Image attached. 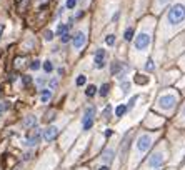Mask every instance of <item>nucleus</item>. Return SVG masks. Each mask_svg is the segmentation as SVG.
I'll return each mask as SVG.
<instances>
[{
    "label": "nucleus",
    "mask_w": 185,
    "mask_h": 170,
    "mask_svg": "<svg viewBox=\"0 0 185 170\" xmlns=\"http://www.w3.org/2000/svg\"><path fill=\"white\" fill-rule=\"evenodd\" d=\"M109 88H110L109 83H103V85L100 87V90H98V94H100L102 97H107V94H109Z\"/></svg>",
    "instance_id": "nucleus-20"
},
{
    "label": "nucleus",
    "mask_w": 185,
    "mask_h": 170,
    "mask_svg": "<svg viewBox=\"0 0 185 170\" xmlns=\"http://www.w3.org/2000/svg\"><path fill=\"white\" fill-rule=\"evenodd\" d=\"M105 67V50L103 48H98L95 52V69H103Z\"/></svg>",
    "instance_id": "nucleus-5"
},
{
    "label": "nucleus",
    "mask_w": 185,
    "mask_h": 170,
    "mask_svg": "<svg viewBox=\"0 0 185 170\" xmlns=\"http://www.w3.org/2000/svg\"><path fill=\"white\" fill-rule=\"evenodd\" d=\"M2 109H4V107H2V104H0V113H2Z\"/></svg>",
    "instance_id": "nucleus-39"
},
{
    "label": "nucleus",
    "mask_w": 185,
    "mask_h": 170,
    "mask_svg": "<svg viewBox=\"0 0 185 170\" xmlns=\"http://www.w3.org/2000/svg\"><path fill=\"white\" fill-rule=\"evenodd\" d=\"M94 115H95V107H94V105H90V107H87V109H85V117L94 119Z\"/></svg>",
    "instance_id": "nucleus-21"
},
{
    "label": "nucleus",
    "mask_w": 185,
    "mask_h": 170,
    "mask_svg": "<svg viewBox=\"0 0 185 170\" xmlns=\"http://www.w3.org/2000/svg\"><path fill=\"white\" fill-rule=\"evenodd\" d=\"M105 42H107V45H115V35H107Z\"/></svg>",
    "instance_id": "nucleus-24"
},
{
    "label": "nucleus",
    "mask_w": 185,
    "mask_h": 170,
    "mask_svg": "<svg viewBox=\"0 0 185 170\" xmlns=\"http://www.w3.org/2000/svg\"><path fill=\"white\" fill-rule=\"evenodd\" d=\"M30 69H32V70H39L40 69V62L39 60H33L32 63H30Z\"/></svg>",
    "instance_id": "nucleus-28"
},
{
    "label": "nucleus",
    "mask_w": 185,
    "mask_h": 170,
    "mask_svg": "<svg viewBox=\"0 0 185 170\" xmlns=\"http://www.w3.org/2000/svg\"><path fill=\"white\" fill-rule=\"evenodd\" d=\"M44 140L45 142H54L55 138H57V135H58V128L57 127H48V128H45L44 130Z\"/></svg>",
    "instance_id": "nucleus-6"
},
{
    "label": "nucleus",
    "mask_w": 185,
    "mask_h": 170,
    "mask_svg": "<svg viewBox=\"0 0 185 170\" xmlns=\"http://www.w3.org/2000/svg\"><path fill=\"white\" fill-rule=\"evenodd\" d=\"M180 117H182V122L185 123V104H183V107H182V113H180Z\"/></svg>",
    "instance_id": "nucleus-35"
},
{
    "label": "nucleus",
    "mask_w": 185,
    "mask_h": 170,
    "mask_svg": "<svg viewBox=\"0 0 185 170\" xmlns=\"http://www.w3.org/2000/svg\"><path fill=\"white\" fill-rule=\"evenodd\" d=\"M177 102H178L177 94L168 92V94H163L162 97L159 98V107H160V109H163L165 112H172V110L177 107Z\"/></svg>",
    "instance_id": "nucleus-2"
},
{
    "label": "nucleus",
    "mask_w": 185,
    "mask_h": 170,
    "mask_svg": "<svg viewBox=\"0 0 185 170\" xmlns=\"http://www.w3.org/2000/svg\"><path fill=\"white\" fill-rule=\"evenodd\" d=\"M85 82H87V79H85V75H80L79 79H77V85H79V87H82V85H85Z\"/></svg>",
    "instance_id": "nucleus-27"
},
{
    "label": "nucleus",
    "mask_w": 185,
    "mask_h": 170,
    "mask_svg": "<svg viewBox=\"0 0 185 170\" xmlns=\"http://www.w3.org/2000/svg\"><path fill=\"white\" fill-rule=\"evenodd\" d=\"M35 123H37L35 117H29V119H27L25 122H23V125H25V127H30V125H35Z\"/></svg>",
    "instance_id": "nucleus-23"
},
{
    "label": "nucleus",
    "mask_w": 185,
    "mask_h": 170,
    "mask_svg": "<svg viewBox=\"0 0 185 170\" xmlns=\"http://www.w3.org/2000/svg\"><path fill=\"white\" fill-rule=\"evenodd\" d=\"M113 155H115V152H113L112 148H105L103 152H102V162H105V165H109V163H112L113 160Z\"/></svg>",
    "instance_id": "nucleus-10"
},
{
    "label": "nucleus",
    "mask_w": 185,
    "mask_h": 170,
    "mask_svg": "<svg viewBox=\"0 0 185 170\" xmlns=\"http://www.w3.org/2000/svg\"><path fill=\"white\" fill-rule=\"evenodd\" d=\"M67 30H69V25H65V23H58V27H57V33H58V35L67 33Z\"/></svg>",
    "instance_id": "nucleus-18"
},
{
    "label": "nucleus",
    "mask_w": 185,
    "mask_h": 170,
    "mask_svg": "<svg viewBox=\"0 0 185 170\" xmlns=\"http://www.w3.org/2000/svg\"><path fill=\"white\" fill-rule=\"evenodd\" d=\"M145 69L149 70V72H152V70L155 69V65H153V60H152V58H149V60H147V65H145Z\"/></svg>",
    "instance_id": "nucleus-25"
},
{
    "label": "nucleus",
    "mask_w": 185,
    "mask_h": 170,
    "mask_svg": "<svg viewBox=\"0 0 185 170\" xmlns=\"http://www.w3.org/2000/svg\"><path fill=\"white\" fill-rule=\"evenodd\" d=\"M79 0H67V8H75Z\"/></svg>",
    "instance_id": "nucleus-29"
},
{
    "label": "nucleus",
    "mask_w": 185,
    "mask_h": 170,
    "mask_svg": "<svg viewBox=\"0 0 185 170\" xmlns=\"http://www.w3.org/2000/svg\"><path fill=\"white\" fill-rule=\"evenodd\" d=\"M149 45H150L149 33H138V37L135 39V48H137V50H147Z\"/></svg>",
    "instance_id": "nucleus-4"
},
{
    "label": "nucleus",
    "mask_w": 185,
    "mask_h": 170,
    "mask_svg": "<svg viewBox=\"0 0 185 170\" xmlns=\"http://www.w3.org/2000/svg\"><path fill=\"white\" fill-rule=\"evenodd\" d=\"M137 100H138V95H134V97L130 98V102H128V105H127V112H130V110L134 109L135 104H137Z\"/></svg>",
    "instance_id": "nucleus-19"
},
{
    "label": "nucleus",
    "mask_w": 185,
    "mask_h": 170,
    "mask_svg": "<svg viewBox=\"0 0 185 170\" xmlns=\"http://www.w3.org/2000/svg\"><path fill=\"white\" fill-rule=\"evenodd\" d=\"M167 23L170 27H182L185 25V0L177 2L175 5H172L167 12V17H165Z\"/></svg>",
    "instance_id": "nucleus-1"
},
{
    "label": "nucleus",
    "mask_w": 185,
    "mask_h": 170,
    "mask_svg": "<svg viewBox=\"0 0 185 170\" xmlns=\"http://www.w3.org/2000/svg\"><path fill=\"white\" fill-rule=\"evenodd\" d=\"M95 94H97V87H95V85H88L87 90H85V95H87V97H94Z\"/></svg>",
    "instance_id": "nucleus-17"
},
{
    "label": "nucleus",
    "mask_w": 185,
    "mask_h": 170,
    "mask_svg": "<svg viewBox=\"0 0 185 170\" xmlns=\"http://www.w3.org/2000/svg\"><path fill=\"white\" fill-rule=\"evenodd\" d=\"M50 98H52V90H50V88H44V90H42V102L47 104Z\"/></svg>",
    "instance_id": "nucleus-13"
},
{
    "label": "nucleus",
    "mask_w": 185,
    "mask_h": 170,
    "mask_svg": "<svg viewBox=\"0 0 185 170\" xmlns=\"http://www.w3.org/2000/svg\"><path fill=\"white\" fill-rule=\"evenodd\" d=\"M163 153L162 152H155L152 157H150V160H149V165L150 167H160L163 163Z\"/></svg>",
    "instance_id": "nucleus-8"
},
{
    "label": "nucleus",
    "mask_w": 185,
    "mask_h": 170,
    "mask_svg": "<svg viewBox=\"0 0 185 170\" xmlns=\"http://www.w3.org/2000/svg\"><path fill=\"white\" fill-rule=\"evenodd\" d=\"M123 39L127 40V42H130V40L134 39V29H132V27H128V29L125 30V33H123Z\"/></svg>",
    "instance_id": "nucleus-16"
},
{
    "label": "nucleus",
    "mask_w": 185,
    "mask_h": 170,
    "mask_svg": "<svg viewBox=\"0 0 185 170\" xmlns=\"http://www.w3.org/2000/svg\"><path fill=\"white\" fill-rule=\"evenodd\" d=\"M152 142H153V135H150V134L140 135V137H138V142H137V153L138 155L147 153V150L152 147Z\"/></svg>",
    "instance_id": "nucleus-3"
},
{
    "label": "nucleus",
    "mask_w": 185,
    "mask_h": 170,
    "mask_svg": "<svg viewBox=\"0 0 185 170\" xmlns=\"http://www.w3.org/2000/svg\"><path fill=\"white\" fill-rule=\"evenodd\" d=\"M48 85H50V88H57V85H58V80H57V79H52L50 82H48Z\"/></svg>",
    "instance_id": "nucleus-33"
},
{
    "label": "nucleus",
    "mask_w": 185,
    "mask_h": 170,
    "mask_svg": "<svg viewBox=\"0 0 185 170\" xmlns=\"http://www.w3.org/2000/svg\"><path fill=\"white\" fill-rule=\"evenodd\" d=\"M72 44H73V48H75V50L82 48L84 44H85V33L84 32H77L75 35H73V39H72Z\"/></svg>",
    "instance_id": "nucleus-7"
},
{
    "label": "nucleus",
    "mask_w": 185,
    "mask_h": 170,
    "mask_svg": "<svg viewBox=\"0 0 185 170\" xmlns=\"http://www.w3.org/2000/svg\"><path fill=\"white\" fill-rule=\"evenodd\" d=\"M125 113H127V105L120 104L119 107L115 109V117H119V119H120V117H123Z\"/></svg>",
    "instance_id": "nucleus-12"
},
{
    "label": "nucleus",
    "mask_w": 185,
    "mask_h": 170,
    "mask_svg": "<svg viewBox=\"0 0 185 170\" xmlns=\"http://www.w3.org/2000/svg\"><path fill=\"white\" fill-rule=\"evenodd\" d=\"M30 82H32V79H30L29 75H25V77H23V83H25V85H29Z\"/></svg>",
    "instance_id": "nucleus-36"
},
{
    "label": "nucleus",
    "mask_w": 185,
    "mask_h": 170,
    "mask_svg": "<svg viewBox=\"0 0 185 170\" xmlns=\"http://www.w3.org/2000/svg\"><path fill=\"white\" fill-rule=\"evenodd\" d=\"M128 147H130V135H125V138H123V142H122V160H125V157H127Z\"/></svg>",
    "instance_id": "nucleus-11"
},
{
    "label": "nucleus",
    "mask_w": 185,
    "mask_h": 170,
    "mask_svg": "<svg viewBox=\"0 0 185 170\" xmlns=\"http://www.w3.org/2000/svg\"><path fill=\"white\" fill-rule=\"evenodd\" d=\"M52 39H54V32H52V30H47V32H45V40L50 42Z\"/></svg>",
    "instance_id": "nucleus-32"
},
{
    "label": "nucleus",
    "mask_w": 185,
    "mask_h": 170,
    "mask_svg": "<svg viewBox=\"0 0 185 170\" xmlns=\"http://www.w3.org/2000/svg\"><path fill=\"white\" fill-rule=\"evenodd\" d=\"M98 170H110V168H109V165H102Z\"/></svg>",
    "instance_id": "nucleus-37"
},
{
    "label": "nucleus",
    "mask_w": 185,
    "mask_h": 170,
    "mask_svg": "<svg viewBox=\"0 0 185 170\" xmlns=\"http://www.w3.org/2000/svg\"><path fill=\"white\" fill-rule=\"evenodd\" d=\"M70 39H72V35H69V33H63V35H60V42H62V44H67Z\"/></svg>",
    "instance_id": "nucleus-26"
},
{
    "label": "nucleus",
    "mask_w": 185,
    "mask_h": 170,
    "mask_svg": "<svg viewBox=\"0 0 185 170\" xmlns=\"http://www.w3.org/2000/svg\"><path fill=\"white\" fill-rule=\"evenodd\" d=\"M42 67H44V70H45V72H47V73L54 70V65H52V62H50V60L44 62V65H42Z\"/></svg>",
    "instance_id": "nucleus-22"
},
{
    "label": "nucleus",
    "mask_w": 185,
    "mask_h": 170,
    "mask_svg": "<svg viewBox=\"0 0 185 170\" xmlns=\"http://www.w3.org/2000/svg\"><path fill=\"white\" fill-rule=\"evenodd\" d=\"M135 83H138V85H145V83H149V79H147L145 75L137 73V75H135Z\"/></svg>",
    "instance_id": "nucleus-14"
},
{
    "label": "nucleus",
    "mask_w": 185,
    "mask_h": 170,
    "mask_svg": "<svg viewBox=\"0 0 185 170\" xmlns=\"http://www.w3.org/2000/svg\"><path fill=\"white\" fill-rule=\"evenodd\" d=\"M122 88H123V92L127 94V92L130 90V82H122Z\"/></svg>",
    "instance_id": "nucleus-31"
},
{
    "label": "nucleus",
    "mask_w": 185,
    "mask_h": 170,
    "mask_svg": "<svg viewBox=\"0 0 185 170\" xmlns=\"http://www.w3.org/2000/svg\"><path fill=\"white\" fill-rule=\"evenodd\" d=\"M110 110H112V107H110V105H107L105 110H103V117H105V119H110Z\"/></svg>",
    "instance_id": "nucleus-30"
},
{
    "label": "nucleus",
    "mask_w": 185,
    "mask_h": 170,
    "mask_svg": "<svg viewBox=\"0 0 185 170\" xmlns=\"http://www.w3.org/2000/svg\"><path fill=\"white\" fill-rule=\"evenodd\" d=\"M2 32H4V25H0V37H2Z\"/></svg>",
    "instance_id": "nucleus-38"
},
{
    "label": "nucleus",
    "mask_w": 185,
    "mask_h": 170,
    "mask_svg": "<svg viewBox=\"0 0 185 170\" xmlns=\"http://www.w3.org/2000/svg\"><path fill=\"white\" fill-rule=\"evenodd\" d=\"M40 135H42V132H40V128H37L33 134L29 135V138L25 140V144L29 145V147H35V145L39 144V140H40Z\"/></svg>",
    "instance_id": "nucleus-9"
},
{
    "label": "nucleus",
    "mask_w": 185,
    "mask_h": 170,
    "mask_svg": "<svg viewBox=\"0 0 185 170\" xmlns=\"http://www.w3.org/2000/svg\"><path fill=\"white\" fill-rule=\"evenodd\" d=\"M92 125H94V119H90V117H85V119H84V130H90Z\"/></svg>",
    "instance_id": "nucleus-15"
},
{
    "label": "nucleus",
    "mask_w": 185,
    "mask_h": 170,
    "mask_svg": "<svg viewBox=\"0 0 185 170\" xmlns=\"http://www.w3.org/2000/svg\"><path fill=\"white\" fill-rule=\"evenodd\" d=\"M168 2H170V0H157V4H159L160 7H163V5H167Z\"/></svg>",
    "instance_id": "nucleus-34"
}]
</instances>
